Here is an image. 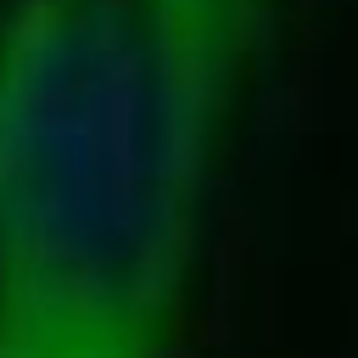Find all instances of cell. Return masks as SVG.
I'll return each mask as SVG.
<instances>
[{
	"label": "cell",
	"mask_w": 358,
	"mask_h": 358,
	"mask_svg": "<svg viewBox=\"0 0 358 358\" xmlns=\"http://www.w3.org/2000/svg\"><path fill=\"white\" fill-rule=\"evenodd\" d=\"M280 0H0V358H173Z\"/></svg>",
	"instance_id": "1"
}]
</instances>
